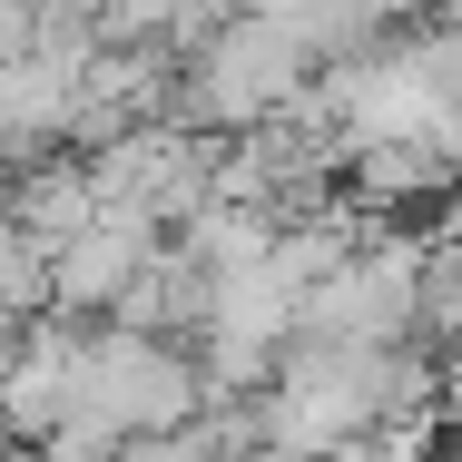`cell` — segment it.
Wrapping results in <instances>:
<instances>
[{"label": "cell", "mask_w": 462, "mask_h": 462, "mask_svg": "<svg viewBox=\"0 0 462 462\" xmlns=\"http://www.w3.org/2000/svg\"><path fill=\"white\" fill-rule=\"evenodd\" d=\"M207 365L178 355L168 335H128V325H108L89 335V365H79V413H69V433L60 443H79V453H118V443H178L207 423Z\"/></svg>", "instance_id": "1"}, {"label": "cell", "mask_w": 462, "mask_h": 462, "mask_svg": "<svg viewBox=\"0 0 462 462\" xmlns=\"http://www.w3.org/2000/svg\"><path fill=\"white\" fill-rule=\"evenodd\" d=\"M315 79V60L285 40L276 20H226V30H207L197 40V69H187V108L197 118H217V128H266L276 108H295Z\"/></svg>", "instance_id": "2"}, {"label": "cell", "mask_w": 462, "mask_h": 462, "mask_svg": "<svg viewBox=\"0 0 462 462\" xmlns=\"http://www.w3.org/2000/svg\"><path fill=\"white\" fill-rule=\"evenodd\" d=\"M423 325V266L403 246H355L335 276L305 295L295 345H345V355H403V335Z\"/></svg>", "instance_id": "3"}, {"label": "cell", "mask_w": 462, "mask_h": 462, "mask_svg": "<svg viewBox=\"0 0 462 462\" xmlns=\"http://www.w3.org/2000/svg\"><path fill=\"white\" fill-rule=\"evenodd\" d=\"M79 365H89V335H60L50 315L20 325V345L0 355V423L20 443H60L79 413Z\"/></svg>", "instance_id": "4"}, {"label": "cell", "mask_w": 462, "mask_h": 462, "mask_svg": "<svg viewBox=\"0 0 462 462\" xmlns=\"http://www.w3.org/2000/svg\"><path fill=\"white\" fill-rule=\"evenodd\" d=\"M158 226H138V217H98L89 236H69L60 256H50V315H108L118 325V305L138 295V276L158 266Z\"/></svg>", "instance_id": "5"}, {"label": "cell", "mask_w": 462, "mask_h": 462, "mask_svg": "<svg viewBox=\"0 0 462 462\" xmlns=\"http://www.w3.org/2000/svg\"><path fill=\"white\" fill-rule=\"evenodd\" d=\"M0 217L40 246V256H60L69 236H89L98 226V187H89V158H60V168H20L10 197H0Z\"/></svg>", "instance_id": "6"}, {"label": "cell", "mask_w": 462, "mask_h": 462, "mask_svg": "<svg viewBox=\"0 0 462 462\" xmlns=\"http://www.w3.org/2000/svg\"><path fill=\"white\" fill-rule=\"evenodd\" d=\"M423 187H453V158H433V148H355V197L365 207H403V197H423Z\"/></svg>", "instance_id": "7"}, {"label": "cell", "mask_w": 462, "mask_h": 462, "mask_svg": "<svg viewBox=\"0 0 462 462\" xmlns=\"http://www.w3.org/2000/svg\"><path fill=\"white\" fill-rule=\"evenodd\" d=\"M30 60V0H0V69Z\"/></svg>", "instance_id": "8"}, {"label": "cell", "mask_w": 462, "mask_h": 462, "mask_svg": "<svg viewBox=\"0 0 462 462\" xmlns=\"http://www.w3.org/2000/svg\"><path fill=\"white\" fill-rule=\"evenodd\" d=\"M98 462H178L168 443H118V453H98Z\"/></svg>", "instance_id": "9"}]
</instances>
